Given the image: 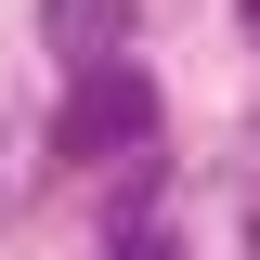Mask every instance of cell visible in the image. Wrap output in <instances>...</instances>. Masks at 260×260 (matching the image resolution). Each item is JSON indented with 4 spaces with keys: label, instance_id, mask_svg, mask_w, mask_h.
Returning a JSON list of instances; mask_svg holds the SVG:
<instances>
[{
    "label": "cell",
    "instance_id": "obj_4",
    "mask_svg": "<svg viewBox=\"0 0 260 260\" xmlns=\"http://www.w3.org/2000/svg\"><path fill=\"white\" fill-rule=\"evenodd\" d=\"M221 195H234V260H260V117L234 130V156H221Z\"/></svg>",
    "mask_w": 260,
    "mask_h": 260
},
{
    "label": "cell",
    "instance_id": "obj_3",
    "mask_svg": "<svg viewBox=\"0 0 260 260\" xmlns=\"http://www.w3.org/2000/svg\"><path fill=\"white\" fill-rule=\"evenodd\" d=\"M104 260H182V247H169V221H156V169L117 195V221H104Z\"/></svg>",
    "mask_w": 260,
    "mask_h": 260
},
{
    "label": "cell",
    "instance_id": "obj_1",
    "mask_svg": "<svg viewBox=\"0 0 260 260\" xmlns=\"http://www.w3.org/2000/svg\"><path fill=\"white\" fill-rule=\"evenodd\" d=\"M52 156H65V169L156 156V78H143V65H78L65 104H52Z\"/></svg>",
    "mask_w": 260,
    "mask_h": 260
},
{
    "label": "cell",
    "instance_id": "obj_5",
    "mask_svg": "<svg viewBox=\"0 0 260 260\" xmlns=\"http://www.w3.org/2000/svg\"><path fill=\"white\" fill-rule=\"evenodd\" d=\"M247 52H260V0H247Z\"/></svg>",
    "mask_w": 260,
    "mask_h": 260
},
{
    "label": "cell",
    "instance_id": "obj_2",
    "mask_svg": "<svg viewBox=\"0 0 260 260\" xmlns=\"http://www.w3.org/2000/svg\"><path fill=\"white\" fill-rule=\"evenodd\" d=\"M39 39L65 52V78L78 65H130V0H39Z\"/></svg>",
    "mask_w": 260,
    "mask_h": 260
}]
</instances>
